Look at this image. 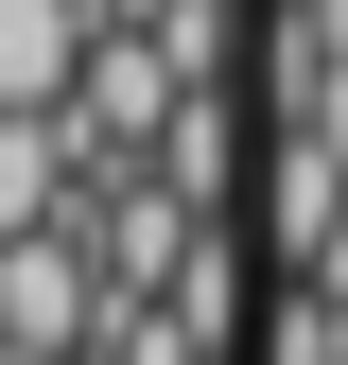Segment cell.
Returning a JSON list of instances; mask_svg holds the SVG:
<instances>
[{
    "label": "cell",
    "instance_id": "cell-1",
    "mask_svg": "<svg viewBox=\"0 0 348 365\" xmlns=\"http://www.w3.org/2000/svg\"><path fill=\"white\" fill-rule=\"evenodd\" d=\"M279 35H296V70H348V0H296Z\"/></svg>",
    "mask_w": 348,
    "mask_h": 365
},
{
    "label": "cell",
    "instance_id": "cell-2",
    "mask_svg": "<svg viewBox=\"0 0 348 365\" xmlns=\"http://www.w3.org/2000/svg\"><path fill=\"white\" fill-rule=\"evenodd\" d=\"M279 18H296V0H279Z\"/></svg>",
    "mask_w": 348,
    "mask_h": 365
}]
</instances>
